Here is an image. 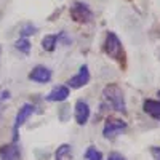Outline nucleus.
<instances>
[{
    "label": "nucleus",
    "mask_w": 160,
    "mask_h": 160,
    "mask_svg": "<svg viewBox=\"0 0 160 160\" xmlns=\"http://www.w3.org/2000/svg\"><path fill=\"white\" fill-rule=\"evenodd\" d=\"M102 98H104V101L108 102L115 112L127 114V102H125L123 90L120 88L117 83L106 85L104 90H102Z\"/></svg>",
    "instance_id": "obj_1"
},
{
    "label": "nucleus",
    "mask_w": 160,
    "mask_h": 160,
    "mask_svg": "<svg viewBox=\"0 0 160 160\" xmlns=\"http://www.w3.org/2000/svg\"><path fill=\"white\" fill-rule=\"evenodd\" d=\"M104 53L108 55L111 59L117 61V62H123L125 59V51H123V45H122V40L118 38V35L112 31H109L106 34L104 38V45H102Z\"/></svg>",
    "instance_id": "obj_2"
},
{
    "label": "nucleus",
    "mask_w": 160,
    "mask_h": 160,
    "mask_svg": "<svg viewBox=\"0 0 160 160\" xmlns=\"http://www.w3.org/2000/svg\"><path fill=\"white\" fill-rule=\"evenodd\" d=\"M35 112V106L32 102H24L21 108L18 109L16 115H15V120H13V128H11V141L13 142H18L19 141V128L28 122L29 117H32Z\"/></svg>",
    "instance_id": "obj_3"
},
{
    "label": "nucleus",
    "mask_w": 160,
    "mask_h": 160,
    "mask_svg": "<svg viewBox=\"0 0 160 160\" xmlns=\"http://www.w3.org/2000/svg\"><path fill=\"white\" fill-rule=\"evenodd\" d=\"M69 13H71V18L75 22H80V24H88V22L93 21V18H95V13H93V10L88 7V3L80 2V0H75L71 5Z\"/></svg>",
    "instance_id": "obj_4"
},
{
    "label": "nucleus",
    "mask_w": 160,
    "mask_h": 160,
    "mask_svg": "<svg viewBox=\"0 0 160 160\" xmlns=\"http://www.w3.org/2000/svg\"><path fill=\"white\" fill-rule=\"evenodd\" d=\"M90 78H91L90 69H88L87 64H83V66H80L78 72H77L74 77H71L68 82H66V87H68L69 90H78V88L88 85V83H90Z\"/></svg>",
    "instance_id": "obj_5"
},
{
    "label": "nucleus",
    "mask_w": 160,
    "mask_h": 160,
    "mask_svg": "<svg viewBox=\"0 0 160 160\" xmlns=\"http://www.w3.org/2000/svg\"><path fill=\"white\" fill-rule=\"evenodd\" d=\"M125 130H127V122H123L120 118H108L102 128V136L106 139H112Z\"/></svg>",
    "instance_id": "obj_6"
},
{
    "label": "nucleus",
    "mask_w": 160,
    "mask_h": 160,
    "mask_svg": "<svg viewBox=\"0 0 160 160\" xmlns=\"http://www.w3.org/2000/svg\"><path fill=\"white\" fill-rule=\"evenodd\" d=\"M90 115H91V111H90L88 102L83 99H78L74 106V118H75L77 125H80V127L87 125L90 120Z\"/></svg>",
    "instance_id": "obj_7"
},
{
    "label": "nucleus",
    "mask_w": 160,
    "mask_h": 160,
    "mask_svg": "<svg viewBox=\"0 0 160 160\" xmlns=\"http://www.w3.org/2000/svg\"><path fill=\"white\" fill-rule=\"evenodd\" d=\"M51 77H53L51 69L43 66V64H37L35 68H32V71L28 75V78L35 82V83H48L51 80Z\"/></svg>",
    "instance_id": "obj_8"
},
{
    "label": "nucleus",
    "mask_w": 160,
    "mask_h": 160,
    "mask_svg": "<svg viewBox=\"0 0 160 160\" xmlns=\"http://www.w3.org/2000/svg\"><path fill=\"white\" fill-rule=\"evenodd\" d=\"M0 160H21L19 142H8L0 146Z\"/></svg>",
    "instance_id": "obj_9"
},
{
    "label": "nucleus",
    "mask_w": 160,
    "mask_h": 160,
    "mask_svg": "<svg viewBox=\"0 0 160 160\" xmlns=\"http://www.w3.org/2000/svg\"><path fill=\"white\" fill-rule=\"evenodd\" d=\"M69 95H71V90L66 85H58L45 96V99L48 102H62V101H66L69 98Z\"/></svg>",
    "instance_id": "obj_10"
},
{
    "label": "nucleus",
    "mask_w": 160,
    "mask_h": 160,
    "mask_svg": "<svg viewBox=\"0 0 160 160\" xmlns=\"http://www.w3.org/2000/svg\"><path fill=\"white\" fill-rule=\"evenodd\" d=\"M142 111L149 117H152L154 120H158L160 122V101H157V99H144Z\"/></svg>",
    "instance_id": "obj_11"
},
{
    "label": "nucleus",
    "mask_w": 160,
    "mask_h": 160,
    "mask_svg": "<svg viewBox=\"0 0 160 160\" xmlns=\"http://www.w3.org/2000/svg\"><path fill=\"white\" fill-rule=\"evenodd\" d=\"M59 43V34H48L42 38V48L45 51H55Z\"/></svg>",
    "instance_id": "obj_12"
},
{
    "label": "nucleus",
    "mask_w": 160,
    "mask_h": 160,
    "mask_svg": "<svg viewBox=\"0 0 160 160\" xmlns=\"http://www.w3.org/2000/svg\"><path fill=\"white\" fill-rule=\"evenodd\" d=\"M55 160H72V146L64 142L55 152Z\"/></svg>",
    "instance_id": "obj_13"
},
{
    "label": "nucleus",
    "mask_w": 160,
    "mask_h": 160,
    "mask_svg": "<svg viewBox=\"0 0 160 160\" xmlns=\"http://www.w3.org/2000/svg\"><path fill=\"white\" fill-rule=\"evenodd\" d=\"M15 48H16L19 53H22V55H29L31 48H32L31 40H29V38H24V37H19L16 42H15Z\"/></svg>",
    "instance_id": "obj_14"
},
{
    "label": "nucleus",
    "mask_w": 160,
    "mask_h": 160,
    "mask_svg": "<svg viewBox=\"0 0 160 160\" xmlns=\"http://www.w3.org/2000/svg\"><path fill=\"white\" fill-rule=\"evenodd\" d=\"M38 31V28L32 22H24L19 29V37H24V38H29L31 35H35Z\"/></svg>",
    "instance_id": "obj_15"
},
{
    "label": "nucleus",
    "mask_w": 160,
    "mask_h": 160,
    "mask_svg": "<svg viewBox=\"0 0 160 160\" xmlns=\"http://www.w3.org/2000/svg\"><path fill=\"white\" fill-rule=\"evenodd\" d=\"M85 158L87 160H102V152L98 151L95 146H90L85 152Z\"/></svg>",
    "instance_id": "obj_16"
},
{
    "label": "nucleus",
    "mask_w": 160,
    "mask_h": 160,
    "mask_svg": "<svg viewBox=\"0 0 160 160\" xmlns=\"http://www.w3.org/2000/svg\"><path fill=\"white\" fill-rule=\"evenodd\" d=\"M151 155L154 157V160H160V146H152L151 148Z\"/></svg>",
    "instance_id": "obj_17"
},
{
    "label": "nucleus",
    "mask_w": 160,
    "mask_h": 160,
    "mask_svg": "<svg viewBox=\"0 0 160 160\" xmlns=\"http://www.w3.org/2000/svg\"><path fill=\"white\" fill-rule=\"evenodd\" d=\"M108 160H127V158L122 154H118V152H111L109 157H108Z\"/></svg>",
    "instance_id": "obj_18"
},
{
    "label": "nucleus",
    "mask_w": 160,
    "mask_h": 160,
    "mask_svg": "<svg viewBox=\"0 0 160 160\" xmlns=\"http://www.w3.org/2000/svg\"><path fill=\"white\" fill-rule=\"evenodd\" d=\"M0 56H2V45H0Z\"/></svg>",
    "instance_id": "obj_19"
}]
</instances>
